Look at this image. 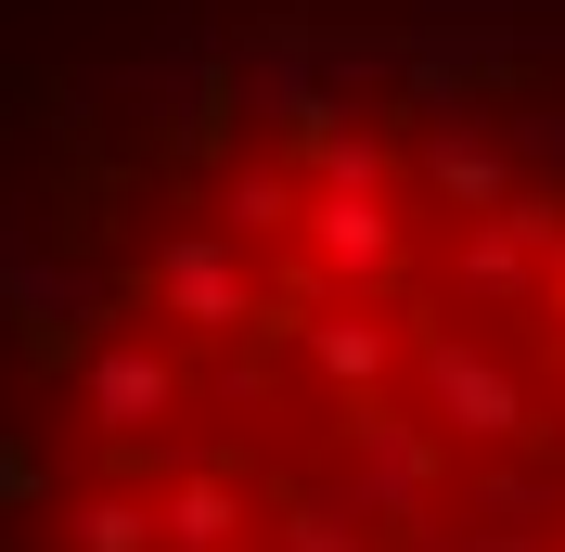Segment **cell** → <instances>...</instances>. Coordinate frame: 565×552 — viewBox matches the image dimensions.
<instances>
[{"instance_id": "cell-1", "label": "cell", "mask_w": 565, "mask_h": 552, "mask_svg": "<svg viewBox=\"0 0 565 552\" xmlns=\"http://www.w3.org/2000/svg\"><path fill=\"white\" fill-rule=\"evenodd\" d=\"M104 527L193 552H565V180L450 116L218 155L90 347Z\"/></svg>"}]
</instances>
